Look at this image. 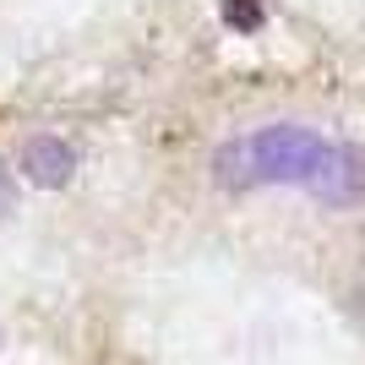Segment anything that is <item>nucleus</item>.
<instances>
[{
    "label": "nucleus",
    "mask_w": 365,
    "mask_h": 365,
    "mask_svg": "<svg viewBox=\"0 0 365 365\" xmlns=\"http://www.w3.org/2000/svg\"><path fill=\"white\" fill-rule=\"evenodd\" d=\"M327 142L305 125H267V131H251L240 142H224L213 158L218 185H311Z\"/></svg>",
    "instance_id": "obj_1"
},
{
    "label": "nucleus",
    "mask_w": 365,
    "mask_h": 365,
    "mask_svg": "<svg viewBox=\"0 0 365 365\" xmlns=\"http://www.w3.org/2000/svg\"><path fill=\"white\" fill-rule=\"evenodd\" d=\"M305 191H317V197L333 202V207L360 202L365 197V153L349 148V142H327V153H322V164H317V175H311Z\"/></svg>",
    "instance_id": "obj_2"
},
{
    "label": "nucleus",
    "mask_w": 365,
    "mask_h": 365,
    "mask_svg": "<svg viewBox=\"0 0 365 365\" xmlns=\"http://www.w3.org/2000/svg\"><path fill=\"white\" fill-rule=\"evenodd\" d=\"M71 169H76V153H71V142H61V137H28L22 142V175H28L33 185H66L71 180Z\"/></svg>",
    "instance_id": "obj_3"
},
{
    "label": "nucleus",
    "mask_w": 365,
    "mask_h": 365,
    "mask_svg": "<svg viewBox=\"0 0 365 365\" xmlns=\"http://www.w3.org/2000/svg\"><path fill=\"white\" fill-rule=\"evenodd\" d=\"M224 22L235 33H257L262 22H267V6H262V0H224Z\"/></svg>",
    "instance_id": "obj_4"
},
{
    "label": "nucleus",
    "mask_w": 365,
    "mask_h": 365,
    "mask_svg": "<svg viewBox=\"0 0 365 365\" xmlns=\"http://www.w3.org/2000/svg\"><path fill=\"white\" fill-rule=\"evenodd\" d=\"M16 207V180H11V169H0V218Z\"/></svg>",
    "instance_id": "obj_5"
}]
</instances>
